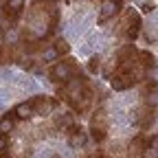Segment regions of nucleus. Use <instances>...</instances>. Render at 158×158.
<instances>
[{
  "mask_svg": "<svg viewBox=\"0 0 158 158\" xmlns=\"http://www.w3.org/2000/svg\"><path fill=\"white\" fill-rule=\"evenodd\" d=\"M59 97L70 106L73 114H88L90 108H92V101H94V92L92 88L88 86V81L79 75L75 79H70L68 84L59 86Z\"/></svg>",
  "mask_w": 158,
  "mask_h": 158,
  "instance_id": "f257e3e1",
  "label": "nucleus"
},
{
  "mask_svg": "<svg viewBox=\"0 0 158 158\" xmlns=\"http://www.w3.org/2000/svg\"><path fill=\"white\" fill-rule=\"evenodd\" d=\"M145 75L147 73L136 64V59L134 62H123V64H116V70L110 77V84H112L114 90H127V88H132L136 84L145 81Z\"/></svg>",
  "mask_w": 158,
  "mask_h": 158,
  "instance_id": "f03ea898",
  "label": "nucleus"
},
{
  "mask_svg": "<svg viewBox=\"0 0 158 158\" xmlns=\"http://www.w3.org/2000/svg\"><path fill=\"white\" fill-rule=\"evenodd\" d=\"M79 75H81V70H79V64L75 62L73 57L59 59V62H57L55 66H51V70H48V79H51L53 84H57V86L68 84L70 79H75V77H79Z\"/></svg>",
  "mask_w": 158,
  "mask_h": 158,
  "instance_id": "7ed1b4c3",
  "label": "nucleus"
},
{
  "mask_svg": "<svg viewBox=\"0 0 158 158\" xmlns=\"http://www.w3.org/2000/svg\"><path fill=\"white\" fill-rule=\"evenodd\" d=\"M141 33V15L136 9H123L121 22H118V35H123L127 42H134Z\"/></svg>",
  "mask_w": 158,
  "mask_h": 158,
  "instance_id": "20e7f679",
  "label": "nucleus"
},
{
  "mask_svg": "<svg viewBox=\"0 0 158 158\" xmlns=\"http://www.w3.org/2000/svg\"><path fill=\"white\" fill-rule=\"evenodd\" d=\"M108 132H110V116L106 108H99L90 116V136L94 143H103L108 138Z\"/></svg>",
  "mask_w": 158,
  "mask_h": 158,
  "instance_id": "39448f33",
  "label": "nucleus"
},
{
  "mask_svg": "<svg viewBox=\"0 0 158 158\" xmlns=\"http://www.w3.org/2000/svg\"><path fill=\"white\" fill-rule=\"evenodd\" d=\"M29 103L33 108V116H44V114H51L55 108H57V99L55 97H46V94H37L33 99H29Z\"/></svg>",
  "mask_w": 158,
  "mask_h": 158,
  "instance_id": "423d86ee",
  "label": "nucleus"
},
{
  "mask_svg": "<svg viewBox=\"0 0 158 158\" xmlns=\"http://www.w3.org/2000/svg\"><path fill=\"white\" fill-rule=\"evenodd\" d=\"M154 121H156V108L141 103L138 110H136V114H134V123L138 125V130H149L154 125Z\"/></svg>",
  "mask_w": 158,
  "mask_h": 158,
  "instance_id": "0eeeda50",
  "label": "nucleus"
},
{
  "mask_svg": "<svg viewBox=\"0 0 158 158\" xmlns=\"http://www.w3.org/2000/svg\"><path fill=\"white\" fill-rule=\"evenodd\" d=\"M24 11V0H5V7H2V20H9V24H15L20 15Z\"/></svg>",
  "mask_w": 158,
  "mask_h": 158,
  "instance_id": "6e6552de",
  "label": "nucleus"
},
{
  "mask_svg": "<svg viewBox=\"0 0 158 158\" xmlns=\"http://www.w3.org/2000/svg\"><path fill=\"white\" fill-rule=\"evenodd\" d=\"M121 11H123V0H106L103 7H101V11H99L97 22H99V24H106L108 20L116 18Z\"/></svg>",
  "mask_w": 158,
  "mask_h": 158,
  "instance_id": "1a4fd4ad",
  "label": "nucleus"
},
{
  "mask_svg": "<svg viewBox=\"0 0 158 158\" xmlns=\"http://www.w3.org/2000/svg\"><path fill=\"white\" fill-rule=\"evenodd\" d=\"M64 134L68 136V143H70L73 147H79V145L86 143V132H84V127H81V123H79V121L70 123V125L64 130Z\"/></svg>",
  "mask_w": 158,
  "mask_h": 158,
  "instance_id": "9d476101",
  "label": "nucleus"
},
{
  "mask_svg": "<svg viewBox=\"0 0 158 158\" xmlns=\"http://www.w3.org/2000/svg\"><path fill=\"white\" fill-rule=\"evenodd\" d=\"M145 149H149V138L145 134H138L132 138V143H130V149H127V156L125 158H138Z\"/></svg>",
  "mask_w": 158,
  "mask_h": 158,
  "instance_id": "9b49d317",
  "label": "nucleus"
},
{
  "mask_svg": "<svg viewBox=\"0 0 158 158\" xmlns=\"http://www.w3.org/2000/svg\"><path fill=\"white\" fill-rule=\"evenodd\" d=\"M136 64L141 66L145 73H149V70L156 68V57H154L149 51H138V55H136Z\"/></svg>",
  "mask_w": 158,
  "mask_h": 158,
  "instance_id": "f8f14e48",
  "label": "nucleus"
},
{
  "mask_svg": "<svg viewBox=\"0 0 158 158\" xmlns=\"http://www.w3.org/2000/svg\"><path fill=\"white\" fill-rule=\"evenodd\" d=\"M15 121H18V116L13 114V110L7 112L2 118H0V134H9V132L15 127Z\"/></svg>",
  "mask_w": 158,
  "mask_h": 158,
  "instance_id": "ddd939ff",
  "label": "nucleus"
},
{
  "mask_svg": "<svg viewBox=\"0 0 158 158\" xmlns=\"http://www.w3.org/2000/svg\"><path fill=\"white\" fill-rule=\"evenodd\" d=\"M13 114H15L18 118H31V116H33V108H31V103H29V101L18 103V106L13 108Z\"/></svg>",
  "mask_w": 158,
  "mask_h": 158,
  "instance_id": "4468645a",
  "label": "nucleus"
},
{
  "mask_svg": "<svg viewBox=\"0 0 158 158\" xmlns=\"http://www.w3.org/2000/svg\"><path fill=\"white\" fill-rule=\"evenodd\" d=\"M53 53L55 55H68L70 53V44L66 42V40H57V42L53 44Z\"/></svg>",
  "mask_w": 158,
  "mask_h": 158,
  "instance_id": "2eb2a0df",
  "label": "nucleus"
},
{
  "mask_svg": "<svg viewBox=\"0 0 158 158\" xmlns=\"http://www.w3.org/2000/svg\"><path fill=\"white\" fill-rule=\"evenodd\" d=\"M99 68H101V55H92L90 62H88V70L90 73H99Z\"/></svg>",
  "mask_w": 158,
  "mask_h": 158,
  "instance_id": "dca6fc26",
  "label": "nucleus"
},
{
  "mask_svg": "<svg viewBox=\"0 0 158 158\" xmlns=\"http://www.w3.org/2000/svg\"><path fill=\"white\" fill-rule=\"evenodd\" d=\"M9 152V134H0V156Z\"/></svg>",
  "mask_w": 158,
  "mask_h": 158,
  "instance_id": "f3484780",
  "label": "nucleus"
},
{
  "mask_svg": "<svg viewBox=\"0 0 158 158\" xmlns=\"http://www.w3.org/2000/svg\"><path fill=\"white\" fill-rule=\"evenodd\" d=\"M141 9L149 13V11H154V9H156V2H154V0H143V7H141Z\"/></svg>",
  "mask_w": 158,
  "mask_h": 158,
  "instance_id": "a211bd4d",
  "label": "nucleus"
},
{
  "mask_svg": "<svg viewBox=\"0 0 158 158\" xmlns=\"http://www.w3.org/2000/svg\"><path fill=\"white\" fill-rule=\"evenodd\" d=\"M149 149H154V152H158V134H154V136L149 138Z\"/></svg>",
  "mask_w": 158,
  "mask_h": 158,
  "instance_id": "6ab92c4d",
  "label": "nucleus"
},
{
  "mask_svg": "<svg viewBox=\"0 0 158 158\" xmlns=\"http://www.w3.org/2000/svg\"><path fill=\"white\" fill-rule=\"evenodd\" d=\"M97 158H116L114 154H108V152H103V149H99L97 152Z\"/></svg>",
  "mask_w": 158,
  "mask_h": 158,
  "instance_id": "aec40b11",
  "label": "nucleus"
},
{
  "mask_svg": "<svg viewBox=\"0 0 158 158\" xmlns=\"http://www.w3.org/2000/svg\"><path fill=\"white\" fill-rule=\"evenodd\" d=\"M40 2H44V5H53V2H57V0H40Z\"/></svg>",
  "mask_w": 158,
  "mask_h": 158,
  "instance_id": "412c9836",
  "label": "nucleus"
},
{
  "mask_svg": "<svg viewBox=\"0 0 158 158\" xmlns=\"http://www.w3.org/2000/svg\"><path fill=\"white\" fill-rule=\"evenodd\" d=\"M51 158H62V156H51Z\"/></svg>",
  "mask_w": 158,
  "mask_h": 158,
  "instance_id": "4be33fe9",
  "label": "nucleus"
},
{
  "mask_svg": "<svg viewBox=\"0 0 158 158\" xmlns=\"http://www.w3.org/2000/svg\"><path fill=\"white\" fill-rule=\"evenodd\" d=\"M103 2H106V0H103Z\"/></svg>",
  "mask_w": 158,
  "mask_h": 158,
  "instance_id": "5701e85b",
  "label": "nucleus"
}]
</instances>
